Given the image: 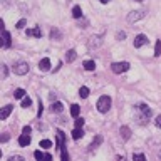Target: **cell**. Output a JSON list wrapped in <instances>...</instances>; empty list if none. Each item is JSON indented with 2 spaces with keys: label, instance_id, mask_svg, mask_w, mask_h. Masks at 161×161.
<instances>
[{
  "label": "cell",
  "instance_id": "obj_1",
  "mask_svg": "<svg viewBox=\"0 0 161 161\" xmlns=\"http://www.w3.org/2000/svg\"><path fill=\"white\" fill-rule=\"evenodd\" d=\"M111 109V97L109 96H101L99 101H97V111L99 112H107Z\"/></svg>",
  "mask_w": 161,
  "mask_h": 161
},
{
  "label": "cell",
  "instance_id": "obj_2",
  "mask_svg": "<svg viewBox=\"0 0 161 161\" xmlns=\"http://www.w3.org/2000/svg\"><path fill=\"white\" fill-rule=\"evenodd\" d=\"M129 69V62H114V64L111 65V71L114 72V74H122V72H126Z\"/></svg>",
  "mask_w": 161,
  "mask_h": 161
},
{
  "label": "cell",
  "instance_id": "obj_3",
  "mask_svg": "<svg viewBox=\"0 0 161 161\" xmlns=\"http://www.w3.org/2000/svg\"><path fill=\"white\" fill-rule=\"evenodd\" d=\"M14 72L17 75H25L29 72V64H27V62H17V64L14 65Z\"/></svg>",
  "mask_w": 161,
  "mask_h": 161
},
{
  "label": "cell",
  "instance_id": "obj_4",
  "mask_svg": "<svg viewBox=\"0 0 161 161\" xmlns=\"http://www.w3.org/2000/svg\"><path fill=\"white\" fill-rule=\"evenodd\" d=\"M144 15H146V10H134V12H131V14L128 15V22L134 24V22L141 20V18H143Z\"/></svg>",
  "mask_w": 161,
  "mask_h": 161
},
{
  "label": "cell",
  "instance_id": "obj_5",
  "mask_svg": "<svg viewBox=\"0 0 161 161\" xmlns=\"http://www.w3.org/2000/svg\"><path fill=\"white\" fill-rule=\"evenodd\" d=\"M139 111L143 112V116L139 118V122H141V124H144V122H146V119H149V116H151V109L146 106V104H141Z\"/></svg>",
  "mask_w": 161,
  "mask_h": 161
},
{
  "label": "cell",
  "instance_id": "obj_6",
  "mask_svg": "<svg viewBox=\"0 0 161 161\" xmlns=\"http://www.w3.org/2000/svg\"><path fill=\"white\" fill-rule=\"evenodd\" d=\"M2 44L4 47H10L12 45V37H10V32L8 30H2Z\"/></svg>",
  "mask_w": 161,
  "mask_h": 161
},
{
  "label": "cell",
  "instance_id": "obj_7",
  "mask_svg": "<svg viewBox=\"0 0 161 161\" xmlns=\"http://www.w3.org/2000/svg\"><path fill=\"white\" fill-rule=\"evenodd\" d=\"M148 42V37L144 35V34H139V35H136V39H134V47H141V45H144V44Z\"/></svg>",
  "mask_w": 161,
  "mask_h": 161
},
{
  "label": "cell",
  "instance_id": "obj_8",
  "mask_svg": "<svg viewBox=\"0 0 161 161\" xmlns=\"http://www.w3.org/2000/svg\"><path fill=\"white\" fill-rule=\"evenodd\" d=\"M39 69H40V71H42V72H47V71H50V61H49V59H47V57H44L42 61L39 62Z\"/></svg>",
  "mask_w": 161,
  "mask_h": 161
},
{
  "label": "cell",
  "instance_id": "obj_9",
  "mask_svg": "<svg viewBox=\"0 0 161 161\" xmlns=\"http://www.w3.org/2000/svg\"><path fill=\"white\" fill-rule=\"evenodd\" d=\"M119 132H121V138L124 141H128L129 138H131V129L128 128V126H121V129H119Z\"/></svg>",
  "mask_w": 161,
  "mask_h": 161
},
{
  "label": "cell",
  "instance_id": "obj_10",
  "mask_svg": "<svg viewBox=\"0 0 161 161\" xmlns=\"http://www.w3.org/2000/svg\"><path fill=\"white\" fill-rule=\"evenodd\" d=\"M101 143H102V136H96V138H94V139H92V143L89 144V153H92V151L96 149V148L99 146Z\"/></svg>",
  "mask_w": 161,
  "mask_h": 161
},
{
  "label": "cell",
  "instance_id": "obj_11",
  "mask_svg": "<svg viewBox=\"0 0 161 161\" xmlns=\"http://www.w3.org/2000/svg\"><path fill=\"white\" fill-rule=\"evenodd\" d=\"M30 141H32V139H30V136H29V134H25V132L18 138V144H20V146H29Z\"/></svg>",
  "mask_w": 161,
  "mask_h": 161
},
{
  "label": "cell",
  "instance_id": "obj_12",
  "mask_svg": "<svg viewBox=\"0 0 161 161\" xmlns=\"http://www.w3.org/2000/svg\"><path fill=\"white\" fill-rule=\"evenodd\" d=\"M12 109H14V106H10V104H7V106H5L4 109H2V114H0V118H2V119H7L8 116H10Z\"/></svg>",
  "mask_w": 161,
  "mask_h": 161
},
{
  "label": "cell",
  "instance_id": "obj_13",
  "mask_svg": "<svg viewBox=\"0 0 161 161\" xmlns=\"http://www.w3.org/2000/svg\"><path fill=\"white\" fill-rule=\"evenodd\" d=\"M75 57H77V54H75L74 49H69L67 52H65V61H67V62H74Z\"/></svg>",
  "mask_w": 161,
  "mask_h": 161
},
{
  "label": "cell",
  "instance_id": "obj_14",
  "mask_svg": "<svg viewBox=\"0 0 161 161\" xmlns=\"http://www.w3.org/2000/svg\"><path fill=\"white\" fill-rule=\"evenodd\" d=\"M64 141H65L64 132H62L61 129H59V131H57V146L61 148V149H62V148H65V146H64Z\"/></svg>",
  "mask_w": 161,
  "mask_h": 161
},
{
  "label": "cell",
  "instance_id": "obj_15",
  "mask_svg": "<svg viewBox=\"0 0 161 161\" xmlns=\"http://www.w3.org/2000/svg\"><path fill=\"white\" fill-rule=\"evenodd\" d=\"M101 45V37L99 35H94V37H91V40H89V47L91 49H94V47H99Z\"/></svg>",
  "mask_w": 161,
  "mask_h": 161
},
{
  "label": "cell",
  "instance_id": "obj_16",
  "mask_svg": "<svg viewBox=\"0 0 161 161\" xmlns=\"http://www.w3.org/2000/svg\"><path fill=\"white\" fill-rule=\"evenodd\" d=\"M82 136H84L82 128H74V131H72V138H74V139H81Z\"/></svg>",
  "mask_w": 161,
  "mask_h": 161
},
{
  "label": "cell",
  "instance_id": "obj_17",
  "mask_svg": "<svg viewBox=\"0 0 161 161\" xmlns=\"http://www.w3.org/2000/svg\"><path fill=\"white\" fill-rule=\"evenodd\" d=\"M50 109H52V112H62L64 111V106H62V102H54L50 106Z\"/></svg>",
  "mask_w": 161,
  "mask_h": 161
},
{
  "label": "cell",
  "instance_id": "obj_18",
  "mask_svg": "<svg viewBox=\"0 0 161 161\" xmlns=\"http://www.w3.org/2000/svg\"><path fill=\"white\" fill-rule=\"evenodd\" d=\"M27 35H34V37H37V39H39V37H42V32H40V29L39 27H35V29H32V30H27Z\"/></svg>",
  "mask_w": 161,
  "mask_h": 161
},
{
  "label": "cell",
  "instance_id": "obj_19",
  "mask_svg": "<svg viewBox=\"0 0 161 161\" xmlns=\"http://www.w3.org/2000/svg\"><path fill=\"white\" fill-rule=\"evenodd\" d=\"M72 17H74V18H81V17H82V10H81L79 5H75V7L72 8Z\"/></svg>",
  "mask_w": 161,
  "mask_h": 161
},
{
  "label": "cell",
  "instance_id": "obj_20",
  "mask_svg": "<svg viewBox=\"0 0 161 161\" xmlns=\"http://www.w3.org/2000/svg\"><path fill=\"white\" fill-rule=\"evenodd\" d=\"M82 65H84L86 71H94V69H96V62H94V61H86Z\"/></svg>",
  "mask_w": 161,
  "mask_h": 161
},
{
  "label": "cell",
  "instance_id": "obj_21",
  "mask_svg": "<svg viewBox=\"0 0 161 161\" xmlns=\"http://www.w3.org/2000/svg\"><path fill=\"white\" fill-rule=\"evenodd\" d=\"M79 112H81V107H79L77 104H72L71 106V114L74 116V118H79Z\"/></svg>",
  "mask_w": 161,
  "mask_h": 161
},
{
  "label": "cell",
  "instance_id": "obj_22",
  "mask_svg": "<svg viewBox=\"0 0 161 161\" xmlns=\"http://www.w3.org/2000/svg\"><path fill=\"white\" fill-rule=\"evenodd\" d=\"M14 97H15V99H24V97H25V91L24 89H15Z\"/></svg>",
  "mask_w": 161,
  "mask_h": 161
},
{
  "label": "cell",
  "instance_id": "obj_23",
  "mask_svg": "<svg viewBox=\"0 0 161 161\" xmlns=\"http://www.w3.org/2000/svg\"><path fill=\"white\" fill-rule=\"evenodd\" d=\"M79 96L82 97V99H86V97L89 96V89H87L86 86H82V87H81V89H79Z\"/></svg>",
  "mask_w": 161,
  "mask_h": 161
},
{
  "label": "cell",
  "instance_id": "obj_24",
  "mask_svg": "<svg viewBox=\"0 0 161 161\" xmlns=\"http://www.w3.org/2000/svg\"><path fill=\"white\" fill-rule=\"evenodd\" d=\"M154 55H156V57L161 55V40H156V45H154Z\"/></svg>",
  "mask_w": 161,
  "mask_h": 161
},
{
  "label": "cell",
  "instance_id": "obj_25",
  "mask_svg": "<svg viewBox=\"0 0 161 161\" xmlns=\"http://www.w3.org/2000/svg\"><path fill=\"white\" fill-rule=\"evenodd\" d=\"M30 104H32V99H30L29 96H25L24 99H22V107H30Z\"/></svg>",
  "mask_w": 161,
  "mask_h": 161
},
{
  "label": "cell",
  "instance_id": "obj_26",
  "mask_svg": "<svg viewBox=\"0 0 161 161\" xmlns=\"http://www.w3.org/2000/svg\"><path fill=\"white\" fill-rule=\"evenodd\" d=\"M50 39H61V32L57 29H52L50 30Z\"/></svg>",
  "mask_w": 161,
  "mask_h": 161
},
{
  "label": "cell",
  "instance_id": "obj_27",
  "mask_svg": "<svg viewBox=\"0 0 161 161\" xmlns=\"http://www.w3.org/2000/svg\"><path fill=\"white\" fill-rule=\"evenodd\" d=\"M52 146V143H50L49 139H42L40 141V148H44V149H47V148H50Z\"/></svg>",
  "mask_w": 161,
  "mask_h": 161
},
{
  "label": "cell",
  "instance_id": "obj_28",
  "mask_svg": "<svg viewBox=\"0 0 161 161\" xmlns=\"http://www.w3.org/2000/svg\"><path fill=\"white\" fill-rule=\"evenodd\" d=\"M34 158H35V159H45V154H44L42 151H35V153H34Z\"/></svg>",
  "mask_w": 161,
  "mask_h": 161
},
{
  "label": "cell",
  "instance_id": "obj_29",
  "mask_svg": "<svg viewBox=\"0 0 161 161\" xmlns=\"http://www.w3.org/2000/svg\"><path fill=\"white\" fill-rule=\"evenodd\" d=\"M61 158H62V161H67L69 159V154H67V151H65V148H62V149H61Z\"/></svg>",
  "mask_w": 161,
  "mask_h": 161
},
{
  "label": "cell",
  "instance_id": "obj_30",
  "mask_svg": "<svg viewBox=\"0 0 161 161\" xmlns=\"http://www.w3.org/2000/svg\"><path fill=\"white\" fill-rule=\"evenodd\" d=\"M25 27V18H20V20L15 24V29H24Z\"/></svg>",
  "mask_w": 161,
  "mask_h": 161
},
{
  "label": "cell",
  "instance_id": "obj_31",
  "mask_svg": "<svg viewBox=\"0 0 161 161\" xmlns=\"http://www.w3.org/2000/svg\"><path fill=\"white\" fill-rule=\"evenodd\" d=\"M84 126V119L82 118H75V128H82Z\"/></svg>",
  "mask_w": 161,
  "mask_h": 161
},
{
  "label": "cell",
  "instance_id": "obj_32",
  "mask_svg": "<svg viewBox=\"0 0 161 161\" xmlns=\"http://www.w3.org/2000/svg\"><path fill=\"white\" fill-rule=\"evenodd\" d=\"M132 159H134V161H136V159L144 161V159H146V156H144V154H132Z\"/></svg>",
  "mask_w": 161,
  "mask_h": 161
},
{
  "label": "cell",
  "instance_id": "obj_33",
  "mask_svg": "<svg viewBox=\"0 0 161 161\" xmlns=\"http://www.w3.org/2000/svg\"><path fill=\"white\" fill-rule=\"evenodd\" d=\"M30 131H32L30 126H24V129H22V132H25V134H30Z\"/></svg>",
  "mask_w": 161,
  "mask_h": 161
},
{
  "label": "cell",
  "instance_id": "obj_34",
  "mask_svg": "<svg viewBox=\"0 0 161 161\" xmlns=\"http://www.w3.org/2000/svg\"><path fill=\"white\" fill-rule=\"evenodd\" d=\"M116 37H118V40H122V39H126V34L124 32H118V35H116Z\"/></svg>",
  "mask_w": 161,
  "mask_h": 161
},
{
  "label": "cell",
  "instance_id": "obj_35",
  "mask_svg": "<svg viewBox=\"0 0 161 161\" xmlns=\"http://www.w3.org/2000/svg\"><path fill=\"white\" fill-rule=\"evenodd\" d=\"M2 72H4V77H7V74H8V69H7V65H2Z\"/></svg>",
  "mask_w": 161,
  "mask_h": 161
},
{
  "label": "cell",
  "instance_id": "obj_36",
  "mask_svg": "<svg viewBox=\"0 0 161 161\" xmlns=\"http://www.w3.org/2000/svg\"><path fill=\"white\" fill-rule=\"evenodd\" d=\"M154 124H156L158 128H161V114H159V116H158V118H156V121H154Z\"/></svg>",
  "mask_w": 161,
  "mask_h": 161
},
{
  "label": "cell",
  "instance_id": "obj_37",
  "mask_svg": "<svg viewBox=\"0 0 161 161\" xmlns=\"http://www.w3.org/2000/svg\"><path fill=\"white\" fill-rule=\"evenodd\" d=\"M42 109H44V107H42V101H40V102H39V112H37V116H39V118L42 116Z\"/></svg>",
  "mask_w": 161,
  "mask_h": 161
},
{
  "label": "cell",
  "instance_id": "obj_38",
  "mask_svg": "<svg viewBox=\"0 0 161 161\" xmlns=\"http://www.w3.org/2000/svg\"><path fill=\"white\" fill-rule=\"evenodd\" d=\"M8 139H10V136H8V134H4V136H2V141H4V143H5V141H8Z\"/></svg>",
  "mask_w": 161,
  "mask_h": 161
},
{
  "label": "cell",
  "instance_id": "obj_39",
  "mask_svg": "<svg viewBox=\"0 0 161 161\" xmlns=\"http://www.w3.org/2000/svg\"><path fill=\"white\" fill-rule=\"evenodd\" d=\"M20 159H22L20 156H12V158H10V161H20Z\"/></svg>",
  "mask_w": 161,
  "mask_h": 161
},
{
  "label": "cell",
  "instance_id": "obj_40",
  "mask_svg": "<svg viewBox=\"0 0 161 161\" xmlns=\"http://www.w3.org/2000/svg\"><path fill=\"white\" fill-rule=\"evenodd\" d=\"M45 159H52V154H50V153H45Z\"/></svg>",
  "mask_w": 161,
  "mask_h": 161
},
{
  "label": "cell",
  "instance_id": "obj_41",
  "mask_svg": "<svg viewBox=\"0 0 161 161\" xmlns=\"http://www.w3.org/2000/svg\"><path fill=\"white\" fill-rule=\"evenodd\" d=\"M101 4H109V2H111V0H99Z\"/></svg>",
  "mask_w": 161,
  "mask_h": 161
},
{
  "label": "cell",
  "instance_id": "obj_42",
  "mask_svg": "<svg viewBox=\"0 0 161 161\" xmlns=\"http://www.w3.org/2000/svg\"><path fill=\"white\" fill-rule=\"evenodd\" d=\"M136 2H144V0H136Z\"/></svg>",
  "mask_w": 161,
  "mask_h": 161
},
{
  "label": "cell",
  "instance_id": "obj_43",
  "mask_svg": "<svg viewBox=\"0 0 161 161\" xmlns=\"http://www.w3.org/2000/svg\"><path fill=\"white\" fill-rule=\"evenodd\" d=\"M159 158H161V151H159Z\"/></svg>",
  "mask_w": 161,
  "mask_h": 161
}]
</instances>
